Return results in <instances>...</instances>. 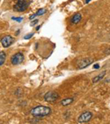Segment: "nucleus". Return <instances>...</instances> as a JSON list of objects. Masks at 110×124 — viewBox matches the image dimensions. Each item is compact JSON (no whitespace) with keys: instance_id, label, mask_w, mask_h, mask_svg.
<instances>
[{"instance_id":"nucleus-1","label":"nucleus","mask_w":110,"mask_h":124,"mask_svg":"<svg viewBox=\"0 0 110 124\" xmlns=\"http://www.w3.org/2000/svg\"><path fill=\"white\" fill-rule=\"evenodd\" d=\"M51 109L46 106H37L31 110V114L35 117H43L48 115Z\"/></svg>"},{"instance_id":"nucleus-2","label":"nucleus","mask_w":110,"mask_h":124,"mask_svg":"<svg viewBox=\"0 0 110 124\" xmlns=\"http://www.w3.org/2000/svg\"><path fill=\"white\" fill-rule=\"evenodd\" d=\"M30 4V2H28L26 0H18L13 6V10L16 12H24L28 8Z\"/></svg>"},{"instance_id":"nucleus-3","label":"nucleus","mask_w":110,"mask_h":124,"mask_svg":"<svg viewBox=\"0 0 110 124\" xmlns=\"http://www.w3.org/2000/svg\"><path fill=\"white\" fill-rule=\"evenodd\" d=\"M59 98V95L55 91H48L44 95V100L48 103H53L56 101Z\"/></svg>"},{"instance_id":"nucleus-4","label":"nucleus","mask_w":110,"mask_h":124,"mask_svg":"<svg viewBox=\"0 0 110 124\" xmlns=\"http://www.w3.org/2000/svg\"><path fill=\"white\" fill-rule=\"evenodd\" d=\"M93 62H94V59H93L91 57L84 58L82 60H79V62H77V67L79 69H83V68H85L86 67H87L88 65H91Z\"/></svg>"},{"instance_id":"nucleus-5","label":"nucleus","mask_w":110,"mask_h":124,"mask_svg":"<svg viewBox=\"0 0 110 124\" xmlns=\"http://www.w3.org/2000/svg\"><path fill=\"white\" fill-rule=\"evenodd\" d=\"M24 60V56L22 53L21 52H18L16 54H15L14 55L12 56L10 61L11 63L14 65H20L21 63H22Z\"/></svg>"},{"instance_id":"nucleus-6","label":"nucleus","mask_w":110,"mask_h":124,"mask_svg":"<svg viewBox=\"0 0 110 124\" xmlns=\"http://www.w3.org/2000/svg\"><path fill=\"white\" fill-rule=\"evenodd\" d=\"M92 117H93V113L87 111V112H83L78 117V122L79 123H87V122H89Z\"/></svg>"},{"instance_id":"nucleus-7","label":"nucleus","mask_w":110,"mask_h":124,"mask_svg":"<svg viewBox=\"0 0 110 124\" xmlns=\"http://www.w3.org/2000/svg\"><path fill=\"white\" fill-rule=\"evenodd\" d=\"M14 41H15L14 38H13L10 35H6L1 39V43L4 48H8L14 43Z\"/></svg>"},{"instance_id":"nucleus-8","label":"nucleus","mask_w":110,"mask_h":124,"mask_svg":"<svg viewBox=\"0 0 110 124\" xmlns=\"http://www.w3.org/2000/svg\"><path fill=\"white\" fill-rule=\"evenodd\" d=\"M81 20V15L80 13H76L75 14L71 19V23H73V24H77L79 23Z\"/></svg>"},{"instance_id":"nucleus-9","label":"nucleus","mask_w":110,"mask_h":124,"mask_svg":"<svg viewBox=\"0 0 110 124\" xmlns=\"http://www.w3.org/2000/svg\"><path fill=\"white\" fill-rule=\"evenodd\" d=\"M106 70H104V71L100 73V74H98V76H96L95 77H94V78L93 79V83H96V82H99L100 80H101V79L104 77V76L106 75Z\"/></svg>"},{"instance_id":"nucleus-10","label":"nucleus","mask_w":110,"mask_h":124,"mask_svg":"<svg viewBox=\"0 0 110 124\" xmlns=\"http://www.w3.org/2000/svg\"><path fill=\"white\" fill-rule=\"evenodd\" d=\"M73 101V98H65V99L62 100L60 101V104H61V105L65 107V106H68L71 104H72Z\"/></svg>"},{"instance_id":"nucleus-11","label":"nucleus","mask_w":110,"mask_h":124,"mask_svg":"<svg viewBox=\"0 0 110 124\" xmlns=\"http://www.w3.org/2000/svg\"><path fill=\"white\" fill-rule=\"evenodd\" d=\"M6 60V54L4 52H0V66L2 65Z\"/></svg>"},{"instance_id":"nucleus-12","label":"nucleus","mask_w":110,"mask_h":124,"mask_svg":"<svg viewBox=\"0 0 110 124\" xmlns=\"http://www.w3.org/2000/svg\"><path fill=\"white\" fill-rule=\"evenodd\" d=\"M46 12V10H45L43 8H41V9L38 10V12L35 14H36V16H41V15H43Z\"/></svg>"},{"instance_id":"nucleus-13","label":"nucleus","mask_w":110,"mask_h":124,"mask_svg":"<svg viewBox=\"0 0 110 124\" xmlns=\"http://www.w3.org/2000/svg\"><path fill=\"white\" fill-rule=\"evenodd\" d=\"M11 19L12 20H14V21H18V22H21L22 21V20H23V18L22 17H12L11 18Z\"/></svg>"},{"instance_id":"nucleus-14","label":"nucleus","mask_w":110,"mask_h":124,"mask_svg":"<svg viewBox=\"0 0 110 124\" xmlns=\"http://www.w3.org/2000/svg\"><path fill=\"white\" fill-rule=\"evenodd\" d=\"M34 35V33H30V34H27L26 35H25L24 36V39L25 40H29V39H30L32 36Z\"/></svg>"},{"instance_id":"nucleus-15","label":"nucleus","mask_w":110,"mask_h":124,"mask_svg":"<svg viewBox=\"0 0 110 124\" xmlns=\"http://www.w3.org/2000/svg\"><path fill=\"white\" fill-rule=\"evenodd\" d=\"M38 23V19H35V20H33L31 23H30V25L31 26H35L36 23Z\"/></svg>"},{"instance_id":"nucleus-16","label":"nucleus","mask_w":110,"mask_h":124,"mask_svg":"<svg viewBox=\"0 0 110 124\" xmlns=\"http://www.w3.org/2000/svg\"><path fill=\"white\" fill-rule=\"evenodd\" d=\"M104 53L107 55H110V47H109L106 49V50L104 51Z\"/></svg>"},{"instance_id":"nucleus-17","label":"nucleus","mask_w":110,"mask_h":124,"mask_svg":"<svg viewBox=\"0 0 110 124\" xmlns=\"http://www.w3.org/2000/svg\"><path fill=\"white\" fill-rule=\"evenodd\" d=\"M36 16H36V14L35 13V14H33L32 16H31L30 17V20H32V19H33V18H35Z\"/></svg>"},{"instance_id":"nucleus-18","label":"nucleus","mask_w":110,"mask_h":124,"mask_svg":"<svg viewBox=\"0 0 110 124\" xmlns=\"http://www.w3.org/2000/svg\"><path fill=\"white\" fill-rule=\"evenodd\" d=\"M93 68H95V69H98V68H99V65L98 64H95V65H94V67Z\"/></svg>"},{"instance_id":"nucleus-19","label":"nucleus","mask_w":110,"mask_h":124,"mask_svg":"<svg viewBox=\"0 0 110 124\" xmlns=\"http://www.w3.org/2000/svg\"><path fill=\"white\" fill-rule=\"evenodd\" d=\"M90 1H91V0H86V3H89Z\"/></svg>"},{"instance_id":"nucleus-20","label":"nucleus","mask_w":110,"mask_h":124,"mask_svg":"<svg viewBox=\"0 0 110 124\" xmlns=\"http://www.w3.org/2000/svg\"><path fill=\"white\" fill-rule=\"evenodd\" d=\"M40 28V26H38V27L36 28V30H39Z\"/></svg>"}]
</instances>
